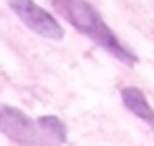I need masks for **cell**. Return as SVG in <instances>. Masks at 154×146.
<instances>
[{"mask_svg":"<svg viewBox=\"0 0 154 146\" xmlns=\"http://www.w3.org/2000/svg\"><path fill=\"white\" fill-rule=\"evenodd\" d=\"M121 98H123V104L127 106L129 111L135 117H140L142 121H146L154 132V109L148 104L144 92L137 90V88H123L121 90Z\"/></svg>","mask_w":154,"mask_h":146,"instance_id":"cell-4","label":"cell"},{"mask_svg":"<svg viewBox=\"0 0 154 146\" xmlns=\"http://www.w3.org/2000/svg\"><path fill=\"white\" fill-rule=\"evenodd\" d=\"M11 11L23 21L25 27H29L33 33L48 38V40H60L65 36L60 23L52 17L48 11L38 6L33 0H6Z\"/></svg>","mask_w":154,"mask_h":146,"instance_id":"cell-3","label":"cell"},{"mask_svg":"<svg viewBox=\"0 0 154 146\" xmlns=\"http://www.w3.org/2000/svg\"><path fill=\"white\" fill-rule=\"evenodd\" d=\"M0 134L17 146H63L67 127L54 115L31 119L11 104H0Z\"/></svg>","mask_w":154,"mask_h":146,"instance_id":"cell-1","label":"cell"},{"mask_svg":"<svg viewBox=\"0 0 154 146\" xmlns=\"http://www.w3.org/2000/svg\"><path fill=\"white\" fill-rule=\"evenodd\" d=\"M52 4L77 31H81L85 38H90L94 44L104 48L108 54H112L117 61H121L125 65L137 63V56L127 46L121 44V40L104 23V19L90 2H85V0H52Z\"/></svg>","mask_w":154,"mask_h":146,"instance_id":"cell-2","label":"cell"}]
</instances>
